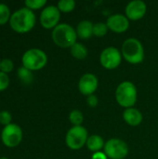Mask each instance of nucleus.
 Instances as JSON below:
<instances>
[{"instance_id": "nucleus-1", "label": "nucleus", "mask_w": 158, "mask_h": 159, "mask_svg": "<svg viewBox=\"0 0 158 159\" xmlns=\"http://www.w3.org/2000/svg\"><path fill=\"white\" fill-rule=\"evenodd\" d=\"M35 21L36 18L34 11L25 7L12 13L9 20V25L16 33L25 34L33 30Z\"/></svg>"}, {"instance_id": "nucleus-2", "label": "nucleus", "mask_w": 158, "mask_h": 159, "mask_svg": "<svg viewBox=\"0 0 158 159\" xmlns=\"http://www.w3.org/2000/svg\"><path fill=\"white\" fill-rule=\"evenodd\" d=\"M51 37L55 45L62 48H70L76 43L77 34L75 29L67 23L58 24L51 33Z\"/></svg>"}, {"instance_id": "nucleus-3", "label": "nucleus", "mask_w": 158, "mask_h": 159, "mask_svg": "<svg viewBox=\"0 0 158 159\" xmlns=\"http://www.w3.org/2000/svg\"><path fill=\"white\" fill-rule=\"evenodd\" d=\"M121 54L124 60L130 64H139L144 60L143 46L135 37H130L124 41L121 48Z\"/></svg>"}, {"instance_id": "nucleus-4", "label": "nucleus", "mask_w": 158, "mask_h": 159, "mask_svg": "<svg viewBox=\"0 0 158 159\" xmlns=\"http://www.w3.org/2000/svg\"><path fill=\"white\" fill-rule=\"evenodd\" d=\"M138 91L136 86L130 81L121 82L115 89V100L124 108H131L137 102Z\"/></svg>"}, {"instance_id": "nucleus-5", "label": "nucleus", "mask_w": 158, "mask_h": 159, "mask_svg": "<svg viewBox=\"0 0 158 159\" xmlns=\"http://www.w3.org/2000/svg\"><path fill=\"white\" fill-rule=\"evenodd\" d=\"M21 62L22 66L30 71H38L47 65V56L46 52L40 48H30L23 53Z\"/></svg>"}, {"instance_id": "nucleus-6", "label": "nucleus", "mask_w": 158, "mask_h": 159, "mask_svg": "<svg viewBox=\"0 0 158 159\" xmlns=\"http://www.w3.org/2000/svg\"><path fill=\"white\" fill-rule=\"evenodd\" d=\"M88 133L83 126H74L66 133L65 143L71 150H80L86 145Z\"/></svg>"}, {"instance_id": "nucleus-7", "label": "nucleus", "mask_w": 158, "mask_h": 159, "mask_svg": "<svg viewBox=\"0 0 158 159\" xmlns=\"http://www.w3.org/2000/svg\"><path fill=\"white\" fill-rule=\"evenodd\" d=\"M103 152L108 158L124 159L129 155V146L123 140L113 138L105 143Z\"/></svg>"}, {"instance_id": "nucleus-8", "label": "nucleus", "mask_w": 158, "mask_h": 159, "mask_svg": "<svg viewBox=\"0 0 158 159\" xmlns=\"http://www.w3.org/2000/svg\"><path fill=\"white\" fill-rule=\"evenodd\" d=\"M1 140L7 147H16L22 140V129L15 123L5 126L1 132Z\"/></svg>"}, {"instance_id": "nucleus-9", "label": "nucleus", "mask_w": 158, "mask_h": 159, "mask_svg": "<svg viewBox=\"0 0 158 159\" xmlns=\"http://www.w3.org/2000/svg\"><path fill=\"white\" fill-rule=\"evenodd\" d=\"M122 54L120 50L115 47L104 48L100 55V62L102 66L107 70L116 69L122 61Z\"/></svg>"}, {"instance_id": "nucleus-10", "label": "nucleus", "mask_w": 158, "mask_h": 159, "mask_svg": "<svg viewBox=\"0 0 158 159\" xmlns=\"http://www.w3.org/2000/svg\"><path fill=\"white\" fill-rule=\"evenodd\" d=\"M61 11L57 6L49 5L43 8L40 14V23L45 29H54L60 24Z\"/></svg>"}, {"instance_id": "nucleus-11", "label": "nucleus", "mask_w": 158, "mask_h": 159, "mask_svg": "<svg viewBox=\"0 0 158 159\" xmlns=\"http://www.w3.org/2000/svg\"><path fill=\"white\" fill-rule=\"evenodd\" d=\"M99 87L98 77L91 73L84 74L78 81V89L81 94L85 96H90L94 94Z\"/></svg>"}, {"instance_id": "nucleus-12", "label": "nucleus", "mask_w": 158, "mask_h": 159, "mask_svg": "<svg viewBox=\"0 0 158 159\" xmlns=\"http://www.w3.org/2000/svg\"><path fill=\"white\" fill-rule=\"evenodd\" d=\"M147 11L145 2L142 0H133L129 2L125 8V15L129 20H139L142 19Z\"/></svg>"}, {"instance_id": "nucleus-13", "label": "nucleus", "mask_w": 158, "mask_h": 159, "mask_svg": "<svg viewBox=\"0 0 158 159\" xmlns=\"http://www.w3.org/2000/svg\"><path fill=\"white\" fill-rule=\"evenodd\" d=\"M106 24L110 31L116 34H122L127 32L129 28V20L126 17V15L116 13L111 15L107 19Z\"/></svg>"}, {"instance_id": "nucleus-14", "label": "nucleus", "mask_w": 158, "mask_h": 159, "mask_svg": "<svg viewBox=\"0 0 158 159\" xmlns=\"http://www.w3.org/2000/svg\"><path fill=\"white\" fill-rule=\"evenodd\" d=\"M123 119L128 125L131 127H137L141 125V123L142 122L143 116L140 110H138L137 108L131 107V108L125 109L123 113Z\"/></svg>"}, {"instance_id": "nucleus-15", "label": "nucleus", "mask_w": 158, "mask_h": 159, "mask_svg": "<svg viewBox=\"0 0 158 159\" xmlns=\"http://www.w3.org/2000/svg\"><path fill=\"white\" fill-rule=\"evenodd\" d=\"M93 23L90 20H81L76 26V34L77 37L81 39H88L93 35Z\"/></svg>"}, {"instance_id": "nucleus-16", "label": "nucleus", "mask_w": 158, "mask_h": 159, "mask_svg": "<svg viewBox=\"0 0 158 159\" xmlns=\"http://www.w3.org/2000/svg\"><path fill=\"white\" fill-rule=\"evenodd\" d=\"M86 145H87V147H88V149L89 151H91L93 153H96V152L102 151L104 148L105 142L102 139V137H101L100 135L93 134V135L88 136Z\"/></svg>"}, {"instance_id": "nucleus-17", "label": "nucleus", "mask_w": 158, "mask_h": 159, "mask_svg": "<svg viewBox=\"0 0 158 159\" xmlns=\"http://www.w3.org/2000/svg\"><path fill=\"white\" fill-rule=\"evenodd\" d=\"M70 52L74 59L79 60V61L85 60L88 54V48L83 44L78 43V42H76L74 45H73L70 48Z\"/></svg>"}, {"instance_id": "nucleus-18", "label": "nucleus", "mask_w": 158, "mask_h": 159, "mask_svg": "<svg viewBox=\"0 0 158 159\" xmlns=\"http://www.w3.org/2000/svg\"><path fill=\"white\" fill-rule=\"evenodd\" d=\"M17 75L18 77L25 84H30L33 82L34 79V75L32 71H30L29 69L25 68L24 66H21L20 68H18L17 70Z\"/></svg>"}, {"instance_id": "nucleus-19", "label": "nucleus", "mask_w": 158, "mask_h": 159, "mask_svg": "<svg viewBox=\"0 0 158 159\" xmlns=\"http://www.w3.org/2000/svg\"><path fill=\"white\" fill-rule=\"evenodd\" d=\"M57 7L61 12L69 13L72 12L75 7V2L74 0H61L57 4Z\"/></svg>"}, {"instance_id": "nucleus-20", "label": "nucleus", "mask_w": 158, "mask_h": 159, "mask_svg": "<svg viewBox=\"0 0 158 159\" xmlns=\"http://www.w3.org/2000/svg\"><path fill=\"white\" fill-rule=\"evenodd\" d=\"M69 120L74 126H82L84 121V116L80 110L74 109L69 114Z\"/></svg>"}, {"instance_id": "nucleus-21", "label": "nucleus", "mask_w": 158, "mask_h": 159, "mask_svg": "<svg viewBox=\"0 0 158 159\" xmlns=\"http://www.w3.org/2000/svg\"><path fill=\"white\" fill-rule=\"evenodd\" d=\"M109 29L106 24V22H97L93 25V35L97 37H102L108 33Z\"/></svg>"}, {"instance_id": "nucleus-22", "label": "nucleus", "mask_w": 158, "mask_h": 159, "mask_svg": "<svg viewBox=\"0 0 158 159\" xmlns=\"http://www.w3.org/2000/svg\"><path fill=\"white\" fill-rule=\"evenodd\" d=\"M10 17L11 14L9 7L6 4L0 3V25H4L7 21L9 22Z\"/></svg>"}, {"instance_id": "nucleus-23", "label": "nucleus", "mask_w": 158, "mask_h": 159, "mask_svg": "<svg viewBox=\"0 0 158 159\" xmlns=\"http://www.w3.org/2000/svg\"><path fill=\"white\" fill-rule=\"evenodd\" d=\"M24 4L27 8L31 10H34V9H40L44 7L47 5V1L46 0H26Z\"/></svg>"}, {"instance_id": "nucleus-24", "label": "nucleus", "mask_w": 158, "mask_h": 159, "mask_svg": "<svg viewBox=\"0 0 158 159\" xmlns=\"http://www.w3.org/2000/svg\"><path fill=\"white\" fill-rule=\"evenodd\" d=\"M13 67H14V63L10 59H7V58L3 59L0 61V71L3 73H6V74L10 73L13 70Z\"/></svg>"}, {"instance_id": "nucleus-25", "label": "nucleus", "mask_w": 158, "mask_h": 159, "mask_svg": "<svg viewBox=\"0 0 158 159\" xmlns=\"http://www.w3.org/2000/svg\"><path fill=\"white\" fill-rule=\"evenodd\" d=\"M11 120H12V116L8 111L6 110L0 111V124L4 126H7L11 124Z\"/></svg>"}, {"instance_id": "nucleus-26", "label": "nucleus", "mask_w": 158, "mask_h": 159, "mask_svg": "<svg viewBox=\"0 0 158 159\" xmlns=\"http://www.w3.org/2000/svg\"><path fill=\"white\" fill-rule=\"evenodd\" d=\"M9 86V77L6 73L0 71V91L6 90Z\"/></svg>"}, {"instance_id": "nucleus-27", "label": "nucleus", "mask_w": 158, "mask_h": 159, "mask_svg": "<svg viewBox=\"0 0 158 159\" xmlns=\"http://www.w3.org/2000/svg\"><path fill=\"white\" fill-rule=\"evenodd\" d=\"M98 102H99V100H98V98H97L96 95L92 94V95L87 97V103H88V105L89 107L95 108L98 105Z\"/></svg>"}, {"instance_id": "nucleus-28", "label": "nucleus", "mask_w": 158, "mask_h": 159, "mask_svg": "<svg viewBox=\"0 0 158 159\" xmlns=\"http://www.w3.org/2000/svg\"><path fill=\"white\" fill-rule=\"evenodd\" d=\"M91 159H108L107 156L105 155L104 152H96V153H93L92 157H91Z\"/></svg>"}, {"instance_id": "nucleus-29", "label": "nucleus", "mask_w": 158, "mask_h": 159, "mask_svg": "<svg viewBox=\"0 0 158 159\" xmlns=\"http://www.w3.org/2000/svg\"><path fill=\"white\" fill-rule=\"evenodd\" d=\"M0 159H8V158H7V157H0Z\"/></svg>"}, {"instance_id": "nucleus-30", "label": "nucleus", "mask_w": 158, "mask_h": 159, "mask_svg": "<svg viewBox=\"0 0 158 159\" xmlns=\"http://www.w3.org/2000/svg\"></svg>"}]
</instances>
